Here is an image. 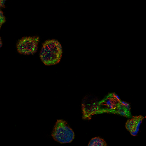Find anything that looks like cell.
Segmentation results:
<instances>
[{
	"label": "cell",
	"instance_id": "cell-3",
	"mask_svg": "<svg viewBox=\"0 0 146 146\" xmlns=\"http://www.w3.org/2000/svg\"><path fill=\"white\" fill-rule=\"evenodd\" d=\"M40 37L37 36H24L17 42V51L22 55H34L38 49Z\"/></svg>",
	"mask_w": 146,
	"mask_h": 146
},
{
	"label": "cell",
	"instance_id": "cell-8",
	"mask_svg": "<svg viewBox=\"0 0 146 146\" xmlns=\"http://www.w3.org/2000/svg\"><path fill=\"white\" fill-rule=\"evenodd\" d=\"M107 142L104 139L100 137H94L88 142V146H107Z\"/></svg>",
	"mask_w": 146,
	"mask_h": 146
},
{
	"label": "cell",
	"instance_id": "cell-1",
	"mask_svg": "<svg viewBox=\"0 0 146 146\" xmlns=\"http://www.w3.org/2000/svg\"><path fill=\"white\" fill-rule=\"evenodd\" d=\"M62 56V47L57 40H48L43 43L40 58L46 66H54L61 61Z\"/></svg>",
	"mask_w": 146,
	"mask_h": 146
},
{
	"label": "cell",
	"instance_id": "cell-2",
	"mask_svg": "<svg viewBox=\"0 0 146 146\" xmlns=\"http://www.w3.org/2000/svg\"><path fill=\"white\" fill-rule=\"evenodd\" d=\"M51 135L55 141L62 144L70 143L75 139V132L64 119H57Z\"/></svg>",
	"mask_w": 146,
	"mask_h": 146
},
{
	"label": "cell",
	"instance_id": "cell-5",
	"mask_svg": "<svg viewBox=\"0 0 146 146\" xmlns=\"http://www.w3.org/2000/svg\"><path fill=\"white\" fill-rule=\"evenodd\" d=\"M144 119V116H132L125 123V129L129 132L132 136H136L140 130L142 121Z\"/></svg>",
	"mask_w": 146,
	"mask_h": 146
},
{
	"label": "cell",
	"instance_id": "cell-10",
	"mask_svg": "<svg viewBox=\"0 0 146 146\" xmlns=\"http://www.w3.org/2000/svg\"><path fill=\"white\" fill-rule=\"evenodd\" d=\"M5 2H6V0H0V6H1V8H4Z\"/></svg>",
	"mask_w": 146,
	"mask_h": 146
},
{
	"label": "cell",
	"instance_id": "cell-7",
	"mask_svg": "<svg viewBox=\"0 0 146 146\" xmlns=\"http://www.w3.org/2000/svg\"><path fill=\"white\" fill-rule=\"evenodd\" d=\"M116 113L125 116V117H131V112H130V105L129 103L122 101L121 100L119 104Z\"/></svg>",
	"mask_w": 146,
	"mask_h": 146
},
{
	"label": "cell",
	"instance_id": "cell-9",
	"mask_svg": "<svg viewBox=\"0 0 146 146\" xmlns=\"http://www.w3.org/2000/svg\"><path fill=\"white\" fill-rule=\"evenodd\" d=\"M5 21H6V18H5L3 11H0V27H2V26Z\"/></svg>",
	"mask_w": 146,
	"mask_h": 146
},
{
	"label": "cell",
	"instance_id": "cell-4",
	"mask_svg": "<svg viewBox=\"0 0 146 146\" xmlns=\"http://www.w3.org/2000/svg\"><path fill=\"white\" fill-rule=\"evenodd\" d=\"M100 104H98L96 99H92L91 97L84 98L82 103V111H83V119H91L94 114L100 113Z\"/></svg>",
	"mask_w": 146,
	"mask_h": 146
},
{
	"label": "cell",
	"instance_id": "cell-6",
	"mask_svg": "<svg viewBox=\"0 0 146 146\" xmlns=\"http://www.w3.org/2000/svg\"><path fill=\"white\" fill-rule=\"evenodd\" d=\"M121 100L115 94H110L100 103V105H104L105 107L104 112H113L116 113Z\"/></svg>",
	"mask_w": 146,
	"mask_h": 146
}]
</instances>
